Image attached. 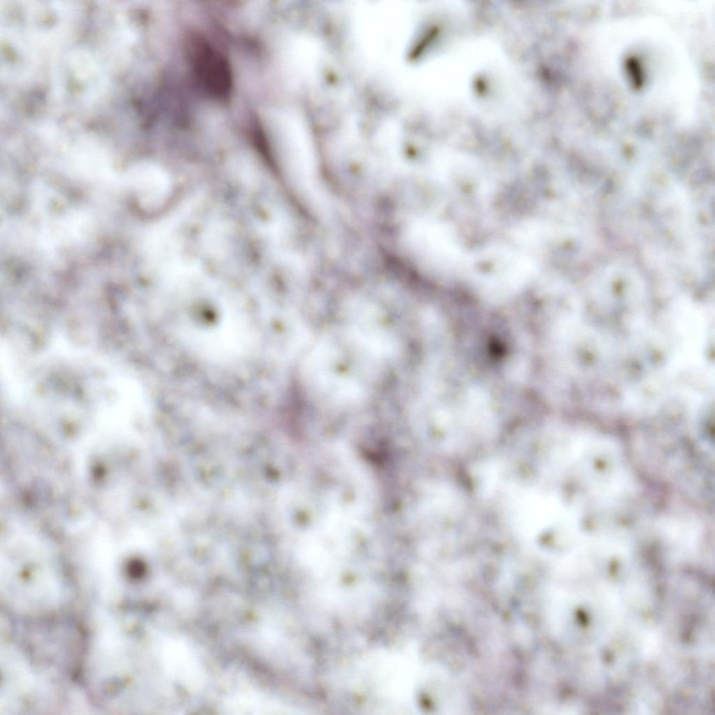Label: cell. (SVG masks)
Wrapping results in <instances>:
<instances>
[{"instance_id":"6da1fadb","label":"cell","mask_w":715,"mask_h":715,"mask_svg":"<svg viewBox=\"0 0 715 715\" xmlns=\"http://www.w3.org/2000/svg\"><path fill=\"white\" fill-rule=\"evenodd\" d=\"M193 56V66L198 78L211 92L226 96L231 84L230 68L226 58L205 44L198 46Z\"/></svg>"},{"instance_id":"7a4b0ae2","label":"cell","mask_w":715,"mask_h":715,"mask_svg":"<svg viewBox=\"0 0 715 715\" xmlns=\"http://www.w3.org/2000/svg\"><path fill=\"white\" fill-rule=\"evenodd\" d=\"M164 648V659L172 675L189 687L198 686L202 681V672L188 647L181 642L173 641Z\"/></svg>"}]
</instances>
